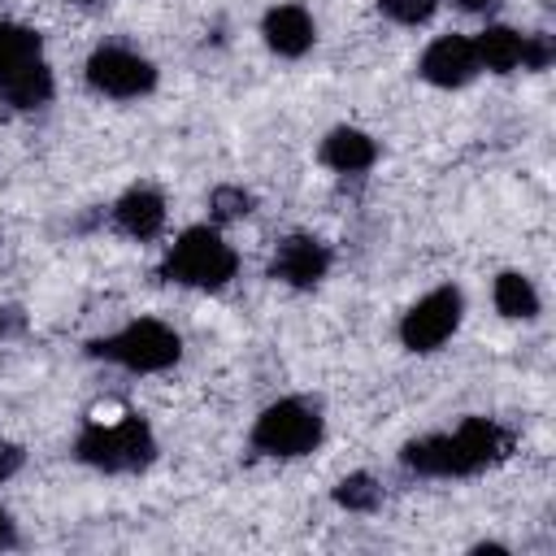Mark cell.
<instances>
[{"label":"cell","mask_w":556,"mask_h":556,"mask_svg":"<svg viewBox=\"0 0 556 556\" xmlns=\"http://www.w3.org/2000/svg\"><path fill=\"white\" fill-rule=\"evenodd\" d=\"M508 447H513V434L504 426H495L486 417H469L452 434H426V439L404 443L400 460L430 478H465V473H478V469L504 460Z\"/></svg>","instance_id":"6da1fadb"},{"label":"cell","mask_w":556,"mask_h":556,"mask_svg":"<svg viewBox=\"0 0 556 556\" xmlns=\"http://www.w3.org/2000/svg\"><path fill=\"white\" fill-rule=\"evenodd\" d=\"M74 452H78V460H87V465H96L104 473H135V469L152 465L156 439H152L143 417L126 413L122 421H109V426L104 421H87L78 443H74Z\"/></svg>","instance_id":"7a4b0ae2"},{"label":"cell","mask_w":556,"mask_h":556,"mask_svg":"<svg viewBox=\"0 0 556 556\" xmlns=\"http://www.w3.org/2000/svg\"><path fill=\"white\" fill-rule=\"evenodd\" d=\"M235 269H239L235 248H230L217 230H208V226H191V230H182L178 243L169 248L165 265H161V274H165L169 282L200 287V291H217V287H226V282L235 278Z\"/></svg>","instance_id":"3957f363"},{"label":"cell","mask_w":556,"mask_h":556,"mask_svg":"<svg viewBox=\"0 0 556 556\" xmlns=\"http://www.w3.org/2000/svg\"><path fill=\"white\" fill-rule=\"evenodd\" d=\"M91 356H104V361H113L122 369H135V374H156V369H169L182 356V339L165 321L139 317V321L122 326L117 334L96 339Z\"/></svg>","instance_id":"277c9868"},{"label":"cell","mask_w":556,"mask_h":556,"mask_svg":"<svg viewBox=\"0 0 556 556\" xmlns=\"http://www.w3.org/2000/svg\"><path fill=\"white\" fill-rule=\"evenodd\" d=\"M317 443H321V413L304 400H278L252 426V447L265 456H304Z\"/></svg>","instance_id":"5b68a950"},{"label":"cell","mask_w":556,"mask_h":556,"mask_svg":"<svg viewBox=\"0 0 556 556\" xmlns=\"http://www.w3.org/2000/svg\"><path fill=\"white\" fill-rule=\"evenodd\" d=\"M460 308H465V300H460L456 287H439V291L421 295V300L404 313V321H400L404 348H408V352H434L439 343H447L452 330L460 326Z\"/></svg>","instance_id":"8992f818"},{"label":"cell","mask_w":556,"mask_h":556,"mask_svg":"<svg viewBox=\"0 0 556 556\" xmlns=\"http://www.w3.org/2000/svg\"><path fill=\"white\" fill-rule=\"evenodd\" d=\"M87 83L113 100H130V96H143L156 87V70L148 56L130 52V48H117V43H104L87 56Z\"/></svg>","instance_id":"52a82bcc"},{"label":"cell","mask_w":556,"mask_h":556,"mask_svg":"<svg viewBox=\"0 0 556 556\" xmlns=\"http://www.w3.org/2000/svg\"><path fill=\"white\" fill-rule=\"evenodd\" d=\"M326 269H330V248L313 235L282 239L278 252H274V265H269V274L287 287H317L326 278Z\"/></svg>","instance_id":"ba28073f"},{"label":"cell","mask_w":556,"mask_h":556,"mask_svg":"<svg viewBox=\"0 0 556 556\" xmlns=\"http://www.w3.org/2000/svg\"><path fill=\"white\" fill-rule=\"evenodd\" d=\"M473 74H478V52L473 39L465 35H443L421 56V78L434 87H465Z\"/></svg>","instance_id":"9c48e42d"},{"label":"cell","mask_w":556,"mask_h":556,"mask_svg":"<svg viewBox=\"0 0 556 556\" xmlns=\"http://www.w3.org/2000/svg\"><path fill=\"white\" fill-rule=\"evenodd\" d=\"M261 35H265V43H269L278 56H304V52L313 48V39H317L313 17H308L300 4H278V9H269Z\"/></svg>","instance_id":"30bf717a"},{"label":"cell","mask_w":556,"mask_h":556,"mask_svg":"<svg viewBox=\"0 0 556 556\" xmlns=\"http://www.w3.org/2000/svg\"><path fill=\"white\" fill-rule=\"evenodd\" d=\"M113 222H117V230L130 235V239H156L161 226H165V200H161V191H152V187H130V191L113 204Z\"/></svg>","instance_id":"8fae6325"},{"label":"cell","mask_w":556,"mask_h":556,"mask_svg":"<svg viewBox=\"0 0 556 556\" xmlns=\"http://www.w3.org/2000/svg\"><path fill=\"white\" fill-rule=\"evenodd\" d=\"M374 156H378V143L356 126H339L321 139V161L339 174H361L374 165Z\"/></svg>","instance_id":"7c38bea8"},{"label":"cell","mask_w":556,"mask_h":556,"mask_svg":"<svg viewBox=\"0 0 556 556\" xmlns=\"http://www.w3.org/2000/svg\"><path fill=\"white\" fill-rule=\"evenodd\" d=\"M0 100L13 109H39L52 100V74L43 61H30L22 70H13L9 78H0Z\"/></svg>","instance_id":"4fadbf2b"},{"label":"cell","mask_w":556,"mask_h":556,"mask_svg":"<svg viewBox=\"0 0 556 556\" xmlns=\"http://www.w3.org/2000/svg\"><path fill=\"white\" fill-rule=\"evenodd\" d=\"M473 52H478V65L495 70V74H508L521 65V52H526V35L508 30V26H486L478 39H473Z\"/></svg>","instance_id":"5bb4252c"},{"label":"cell","mask_w":556,"mask_h":556,"mask_svg":"<svg viewBox=\"0 0 556 556\" xmlns=\"http://www.w3.org/2000/svg\"><path fill=\"white\" fill-rule=\"evenodd\" d=\"M39 48H43L39 30L17 26V22H0V78H9L13 70L39 61Z\"/></svg>","instance_id":"9a60e30c"},{"label":"cell","mask_w":556,"mask_h":556,"mask_svg":"<svg viewBox=\"0 0 556 556\" xmlns=\"http://www.w3.org/2000/svg\"><path fill=\"white\" fill-rule=\"evenodd\" d=\"M495 308L504 313V317H534L539 313V291L530 287V278H521V274H500L495 278Z\"/></svg>","instance_id":"2e32d148"},{"label":"cell","mask_w":556,"mask_h":556,"mask_svg":"<svg viewBox=\"0 0 556 556\" xmlns=\"http://www.w3.org/2000/svg\"><path fill=\"white\" fill-rule=\"evenodd\" d=\"M334 500L348 508V513H374L382 504V486L369 478V473H348L339 486H334Z\"/></svg>","instance_id":"e0dca14e"},{"label":"cell","mask_w":556,"mask_h":556,"mask_svg":"<svg viewBox=\"0 0 556 556\" xmlns=\"http://www.w3.org/2000/svg\"><path fill=\"white\" fill-rule=\"evenodd\" d=\"M208 208H213L217 222H239V217H248V213L256 208V200H252V191H243V187H217V191L208 195Z\"/></svg>","instance_id":"ac0fdd59"},{"label":"cell","mask_w":556,"mask_h":556,"mask_svg":"<svg viewBox=\"0 0 556 556\" xmlns=\"http://www.w3.org/2000/svg\"><path fill=\"white\" fill-rule=\"evenodd\" d=\"M378 9H382L391 22L417 26V22H426V17L439 9V0H378Z\"/></svg>","instance_id":"d6986e66"},{"label":"cell","mask_w":556,"mask_h":556,"mask_svg":"<svg viewBox=\"0 0 556 556\" xmlns=\"http://www.w3.org/2000/svg\"><path fill=\"white\" fill-rule=\"evenodd\" d=\"M552 61V39L547 35H526V52H521V65L530 70H543Z\"/></svg>","instance_id":"ffe728a7"},{"label":"cell","mask_w":556,"mask_h":556,"mask_svg":"<svg viewBox=\"0 0 556 556\" xmlns=\"http://www.w3.org/2000/svg\"><path fill=\"white\" fill-rule=\"evenodd\" d=\"M22 460H26V456H22V447H17V443H9V439H0V482H4V478H13V473L22 469Z\"/></svg>","instance_id":"44dd1931"},{"label":"cell","mask_w":556,"mask_h":556,"mask_svg":"<svg viewBox=\"0 0 556 556\" xmlns=\"http://www.w3.org/2000/svg\"><path fill=\"white\" fill-rule=\"evenodd\" d=\"M17 543V526H13V517L0 508V547H13Z\"/></svg>","instance_id":"7402d4cb"},{"label":"cell","mask_w":556,"mask_h":556,"mask_svg":"<svg viewBox=\"0 0 556 556\" xmlns=\"http://www.w3.org/2000/svg\"><path fill=\"white\" fill-rule=\"evenodd\" d=\"M456 9H465V13H491L500 0H452Z\"/></svg>","instance_id":"603a6c76"},{"label":"cell","mask_w":556,"mask_h":556,"mask_svg":"<svg viewBox=\"0 0 556 556\" xmlns=\"http://www.w3.org/2000/svg\"><path fill=\"white\" fill-rule=\"evenodd\" d=\"M9 334V308H0V339Z\"/></svg>","instance_id":"cb8c5ba5"},{"label":"cell","mask_w":556,"mask_h":556,"mask_svg":"<svg viewBox=\"0 0 556 556\" xmlns=\"http://www.w3.org/2000/svg\"><path fill=\"white\" fill-rule=\"evenodd\" d=\"M70 4H100V0H70Z\"/></svg>","instance_id":"d4e9b609"},{"label":"cell","mask_w":556,"mask_h":556,"mask_svg":"<svg viewBox=\"0 0 556 556\" xmlns=\"http://www.w3.org/2000/svg\"><path fill=\"white\" fill-rule=\"evenodd\" d=\"M0 239H4V235H0Z\"/></svg>","instance_id":"484cf974"}]
</instances>
